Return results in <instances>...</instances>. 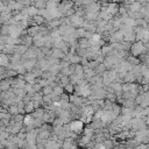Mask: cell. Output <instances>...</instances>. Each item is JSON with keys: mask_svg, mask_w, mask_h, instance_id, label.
Returning a JSON list of instances; mask_svg holds the SVG:
<instances>
[{"mask_svg": "<svg viewBox=\"0 0 149 149\" xmlns=\"http://www.w3.org/2000/svg\"><path fill=\"white\" fill-rule=\"evenodd\" d=\"M29 49V47H27V45H24V44H15V52H17V54H20V55H23L27 50Z\"/></svg>", "mask_w": 149, "mask_h": 149, "instance_id": "52a82bcc", "label": "cell"}, {"mask_svg": "<svg viewBox=\"0 0 149 149\" xmlns=\"http://www.w3.org/2000/svg\"><path fill=\"white\" fill-rule=\"evenodd\" d=\"M84 121L80 119H73L70 121V126H71V130H73L74 133H77L78 135H80L84 132Z\"/></svg>", "mask_w": 149, "mask_h": 149, "instance_id": "7a4b0ae2", "label": "cell"}, {"mask_svg": "<svg viewBox=\"0 0 149 149\" xmlns=\"http://www.w3.org/2000/svg\"><path fill=\"white\" fill-rule=\"evenodd\" d=\"M65 92H69V93H73V92H74V84H72V83H69V84L65 86Z\"/></svg>", "mask_w": 149, "mask_h": 149, "instance_id": "e0dca14e", "label": "cell"}, {"mask_svg": "<svg viewBox=\"0 0 149 149\" xmlns=\"http://www.w3.org/2000/svg\"><path fill=\"white\" fill-rule=\"evenodd\" d=\"M95 70V72H97V74H101L104 71H106L107 70V68H106V65L104 64V63H99L98 65H97V68L94 69Z\"/></svg>", "mask_w": 149, "mask_h": 149, "instance_id": "4fadbf2b", "label": "cell"}, {"mask_svg": "<svg viewBox=\"0 0 149 149\" xmlns=\"http://www.w3.org/2000/svg\"><path fill=\"white\" fill-rule=\"evenodd\" d=\"M146 51H147V49H146L144 42H143L142 40H137V41H135V42L132 44L130 50H129V54H130V55H134V56H136V57H139V56H141L142 54H144Z\"/></svg>", "mask_w": 149, "mask_h": 149, "instance_id": "6da1fadb", "label": "cell"}, {"mask_svg": "<svg viewBox=\"0 0 149 149\" xmlns=\"http://www.w3.org/2000/svg\"><path fill=\"white\" fill-rule=\"evenodd\" d=\"M104 143H105V147H106V148H109V147L115 146V143H113V142H112V140H108V139H107V140H105V141H104Z\"/></svg>", "mask_w": 149, "mask_h": 149, "instance_id": "ac0fdd59", "label": "cell"}, {"mask_svg": "<svg viewBox=\"0 0 149 149\" xmlns=\"http://www.w3.org/2000/svg\"><path fill=\"white\" fill-rule=\"evenodd\" d=\"M64 91H65V87L62 86L61 84H58V85H56V86L54 87V92H55L56 94H58V95H62V94L64 93Z\"/></svg>", "mask_w": 149, "mask_h": 149, "instance_id": "5bb4252c", "label": "cell"}, {"mask_svg": "<svg viewBox=\"0 0 149 149\" xmlns=\"http://www.w3.org/2000/svg\"><path fill=\"white\" fill-rule=\"evenodd\" d=\"M43 94H51L54 92V87L51 85H47L44 87H42V91H41Z\"/></svg>", "mask_w": 149, "mask_h": 149, "instance_id": "2e32d148", "label": "cell"}, {"mask_svg": "<svg viewBox=\"0 0 149 149\" xmlns=\"http://www.w3.org/2000/svg\"><path fill=\"white\" fill-rule=\"evenodd\" d=\"M92 140L91 136H87L85 134H83V136H79V139L77 140L78 141V146L79 147H86V144Z\"/></svg>", "mask_w": 149, "mask_h": 149, "instance_id": "277c9868", "label": "cell"}, {"mask_svg": "<svg viewBox=\"0 0 149 149\" xmlns=\"http://www.w3.org/2000/svg\"><path fill=\"white\" fill-rule=\"evenodd\" d=\"M112 50H113L112 44H105V45H102V47H101V49H100V51H101L105 56H107Z\"/></svg>", "mask_w": 149, "mask_h": 149, "instance_id": "8fae6325", "label": "cell"}, {"mask_svg": "<svg viewBox=\"0 0 149 149\" xmlns=\"http://www.w3.org/2000/svg\"><path fill=\"white\" fill-rule=\"evenodd\" d=\"M8 112L12 114V115H15L19 113V105L17 104H12L9 107H8Z\"/></svg>", "mask_w": 149, "mask_h": 149, "instance_id": "7c38bea8", "label": "cell"}, {"mask_svg": "<svg viewBox=\"0 0 149 149\" xmlns=\"http://www.w3.org/2000/svg\"><path fill=\"white\" fill-rule=\"evenodd\" d=\"M77 147V144L74 143V139L72 137H66L63 141V148H74Z\"/></svg>", "mask_w": 149, "mask_h": 149, "instance_id": "8992f818", "label": "cell"}, {"mask_svg": "<svg viewBox=\"0 0 149 149\" xmlns=\"http://www.w3.org/2000/svg\"><path fill=\"white\" fill-rule=\"evenodd\" d=\"M119 7H120V6H119L116 2L108 3V5H107V12L111 13V14H113V15H116V14H119Z\"/></svg>", "mask_w": 149, "mask_h": 149, "instance_id": "3957f363", "label": "cell"}, {"mask_svg": "<svg viewBox=\"0 0 149 149\" xmlns=\"http://www.w3.org/2000/svg\"><path fill=\"white\" fill-rule=\"evenodd\" d=\"M13 119L15 120V122H16V123H23L24 114H22V113H17V114L13 115Z\"/></svg>", "mask_w": 149, "mask_h": 149, "instance_id": "9a60e30c", "label": "cell"}, {"mask_svg": "<svg viewBox=\"0 0 149 149\" xmlns=\"http://www.w3.org/2000/svg\"><path fill=\"white\" fill-rule=\"evenodd\" d=\"M24 109H26V114H29V113H33L36 108H35V105H34V100H30L29 102H27L24 105Z\"/></svg>", "mask_w": 149, "mask_h": 149, "instance_id": "ba28073f", "label": "cell"}, {"mask_svg": "<svg viewBox=\"0 0 149 149\" xmlns=\"http://www.w3.org/2000/svg\"><path fill=\"white\" fill-rule=\"evenodd\" d=\"M142 7H143V6H142V3H141L140 1H135V2H133V3H130V5L128 6V10L136 13V12H140Z\"/></svg>", "mask_w": 149, "mask_h": 149, "instance_id": "5b68a950", "label": "cell"}, {"mask_svg": "<svg viewBox=\"0 0 149 149\" xmlns=\"http://www.w3.org/2000/svg\"><path fill=\"white\" fill-rule=\"evenodd\" d=\"M81 61H83V57H81V56H79L77 52H76V54H72V55H71V57H70V62H71V63H73V64L81 63Z\"/></svg>", "mask_w": 149, "mask_h": 149, "instance_id": "30bf717a", "label": "cell"}, {"mask_svg": "<svg viewBox=\"0 0 149 149\" xmlns=\"http://www.w3.org/2000/svg\"><path fill=\"white\" fill-rule=\"evenodd\" d=\"M91 1H93V2H98L99 0H91Z\"/></svg>", "mask_w": 149, "mask_h": 149, "instance_id": "d6986e66", "label": "cell"}, {"mask_svg": "<svg viewBox=\"0 0 149 149\" xmlns=\"http://www.w3.org/2000/svg\"><path fill=\"white\" fill-rule=\"evenodd\" d=\"M33 19H34V22H35L36 24H38V26H41V24H44V23L47 22L45 17H44V16H42V15H40V14H37V15L33 16Z\"/></svg>", "mask_w": 149, "mask_h": 149, "instance_id": "9c48e42d", "label": "cell"}]
</instances>
